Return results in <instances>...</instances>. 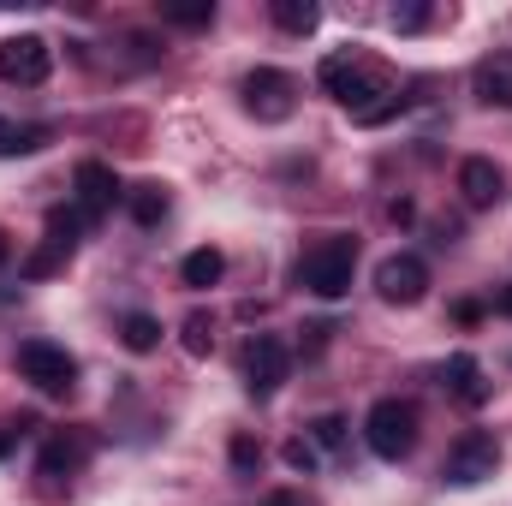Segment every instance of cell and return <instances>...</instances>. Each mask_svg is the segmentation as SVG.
I'll return each instance as SVG.
<instances>
[{
	"mask_svg": "<svg viewBox=\"0 0 512 506\" xmlns=\"http://www.w3.org/2000/svg\"><path fill=\"white\" fill-rule=\"evenodd\" d=\"M376 292H382V304H417V298L429 292V262L411 256V251L382 256V268H376Z\"/></svg>",
	"mask_w": 512,
	"mask_h": 506,
	"instance_id": "obj_9",
	"label": "cell"
},
{
	"mask_svg": "<svg viewBox=\"0 0 512 506\" xmlns=\"http://www.w3.org/2000/svg\"><path fill=\"white\" fill-rule=\"evenodd\" d=\"M423 24H429V6H399V12H393V30H399V36H417Z\"/></svg>",
	"mask_w": 512,
	"mask_h": 506,
	"instance_id": "obj_25",
	"label": "cell"
},
{
	"mask_svg": "<svg viewBox=\"0 0 512 506\" xmlns=\"http://www.w3.org/2000/svg\"><path fill=\"white\" fill-rule=\"evenodd\" d=\"M364 441H370L376 459L399 465V459L417 447V405H411V399H376L370 417H364Z\"/></svg>",
	"mask_w": 512,
	"mask_h": 506,
	"instance_id": "obj_3",
	"label": "cell"
},
{
	"mask_svg": "<svg viewBox=\"0 0 512 506\" xmlns=\"http://www.w3.org/2000/svg\"><path fill=\"white\" fill-rule=\"evenodd\" d=\"M495 310H501V316H512V286H501V298H495Z\"/></svg>",
	"mask_w": 512,
	"mask_h": 506,
	"instance_id": "obj_29",
	"label": "cell"
},
{
	"mask_svg": "<svg viewBox=\"0 0 512 506\" xmlns=\"http://www.w3.org/2000/svg\"><path fill=\"white\" fill-rule=\"evenodd\" d=\"M120 340H126V352L143 358V352H155V346H161V322H155V316H143V310H131L126 322H120Z\"/></svg>",
	"mask_w": 512,
	"mask_h": 506,
	"instance_id": "obj_20",
	"label": "cell"
},
{
	"mask_svg": "<svg viewBox=\"0 0 512 506\" xmlns=\"http://www.w3.org/2000/svg\"><path fill=\"white\" fill-rule=\"evenodd\" d=\"M316 78H322V90H328V96H334V102H340L352 120H358L364 108H376V102H387V96H393V84H387L382 72H370V66H364L352 48L328 54V60L316 66Z\"/></svg>",
	"mask_w": 512,
	"mask_h": 506,
	"instance_id": "obj_2",
	"label": "cell"
},
{
	"mask_svg": "<svg viewBox=\"0 0 512 506\" xmlns=\"http://www.w3.org/2000/svg\"><path fill=\"white\" fill-rule=\"evenodd\" d=\"M6 251H12V245H6V233H0V262H6Z\"/></svg>",
	"mask_w": 512,
	"mask_h": 506,
	"instance_id": "obj_30",
	"label": "cell"
},
{
	"mask_svg": "<svg viewBox=\"0 0 512 506\" xmlns=\"http://www.w3.org/2000/svg\"><path fill=\"white\" fill-rule=\"evenodd\" d=\"M48 143V126H18L0 114V155H36Z\"/></svg>",
	"mask_w": 512,
	"mask_h": 506,
	"instance_id": "obj_19",
	"label": "cell"
},
{
	"mask_svg": "<svg viewBox=\"0 0 512 506\" xmlns=\"http://www.w3.org/2000/svg\"><path fill=\"white\" fill-rule=\"evenodd\" d=\"M495 465H501V441H495L489 429H465V435L447 447L441 477H447L453 489H477V483H489V477H495Z\"/></svg>",
	"mask_w": 512,
	"mask_h": 506,
	"instance_id": "obj_4",
	"label": "cell"
},
{
	"mask_svg": "<svg viewBox=\"0 0 512 506\" xmlns=\"http://www.w3.org/2000/svg\"><path fill=\"white\" fill-rule=\"evenodd\" d=\"M18 376L36 393H72L78 387V358L66 346H54V340H24L18 346Z\"/></svg>",
	"mask_w": 512,
	"mask_h": 506,
	"instance_id": "obj_5",
	"label": "cell"
},
{
	"mask_svg": "<svg viewBox=\"0 0 512 506\" xmlns=\"http://www.w3.org/2000/svg\"><path fill=\"white\" fill-rule=\"evenodd\" d=\"M126 209H131L137 227H161V221H167V185H155V179H149V185H131Z\"/></svg>",
	"mask_w": 512,
	"mask_h": 506,
	"instance_id": "obj_16",
	"label": "cell"
},
{
	"mask_svg": "<svg viewBox=\"0 0 512 506\" xmlns=\"http://www.w3.org/2000/svg\"><path fill=\"white\" fill-rule=\"evenodd\" d=\"M245 108H251V120L262 126H280V120H292V108H298V84L286 78V72H274V66H256L245 72Z\"/></svg>",
	"mask_w": 512,
	"mask_h": 506,
	"instance_id": "obj_6",
	"label": "cell"
},
{
	"mask_svg": "<svg viewBox=\"0 0 512 506\" xmlns=\"http://www.w3.org/2000/svg\"><path fill=\"white\" fill-rule=\"evenodd\" d=\"M179 340H185V352H191V358H209V346H215L209 316H203V310H191V316H185V328H179Z\"/></svg>",
	"mask_w": 512,
	"mask_h": 506,
	"instance_id": "obj_22",
	"label": "cell"
},
{
	"mask_svg": "<svg viewBox=\"0 0 512 506\" xmlns=\"http://www.w3.org/2000/svg\"><path fill=\"white\" fill-rule=\"evenodd\" d=\"M310 447H328V453L346 447V417H340V411H322V417L310 423Z\"/></svg>",
	"mask_w": 512,
	"mask_h": 506,
	"instance_id": "obj_23",
	"label": "cell"
},
{
	"mask_svg": "<svg viewBox=\"0 0 512 506\" xmlns=\"http://www.w3.org/2000/svg\"><path fill=\"white\" fill-rule=\"evenodd\" d=\"M161 18L179 24V30H209V24H215V0H197V6H161Z\"/></svg>",
	"mask_w": 512,
	"mask_h": 506,
	"instance_id": "obj_21",
	"label": "cell"
},
{
	"mask_svg": "<svg viewBox=\"0 0 512 506\" xmlns=\"http://www.w3.org/2000/svg\"><path fill=\"white\" fill-rule=\"evenodd\" d=\"M459 197H465L471 209H495V203L507 197V179H501V167H495L489 155H471V161H459Z\"/></svg>",
	"mask_w": 512,
	"mask_h": 506,
	"instance_id": "obj_12",
	"label": "cell"
},
{
	"mask_svg": "<svg viewBox=\"0 0 512 506\" xmlns=\"http://www.w3.org/2000/svg\"><path fill=\"white\" fill-rule=\"evenodd\" d=\"M447 393H453V399H465V405H483L495 387H489L483 364H477L471 352H453V358H447Z\"/></svg>",
	"mask_w": 512,
	"mask_h": 506,
	"instance_id": "obj_14",
	"label": "cell"
},
{
	"mask_svg": "<svg viewBox=\"0 0 512 506\" xmlns=\"http://www.w3.org/2000/svg\"><path fill=\"white\" fill-rule=\"evenodd\" d=\"M262 506H310V501H304L298 489H280V495H268V501H262Z\"/></svg>",
	"mask_w": 512,
	"mask_h": 506,
	"instance_id": "obj_28",
	"label": "cell"
},
{
	"mask_svg": "<svg viewBox=\"0 0 512 506\" xmlns=\"http://www.w3.org/2000/svg\"><path fill=\"white\" fill-rule=\"evenodd\" d=\"M286 370H292V346L280 334H256L245 346V387H251V399H274Z\"/></svg>",
	"mask_w": 512,
	"mask_h": 506,
	"instance_id": "obj_7",
	"label": "cell"
},
{
	"mask_svg": "<svg viewBox=\"0 0 512 506\" xmlns=\"http://www.w3.org/2000/svg\"><path fill=\"white\" fill-rule=\"evenodd\" d=\"M78 459H84V447H78V441H66V435H48V441H42V459H36V471H42L48 483H60V477H72V471H78Z\"/></svg>",
	"mask_w": 512,
	"mask_h": 506,
	"instance_id": "obj_15",
	"label": "cell"
},
{
	"mask_svg": "<svg viewBox=\"0 0 512 506\" xmlns=\"http://www.w3.org/2000/svg\"><path fill=\"white\" fill-rule=\"evenodd\" d=\"M48 72H54V48H48L42 36H6V42H0V78H6V84L36 90Z\"/></svg>",
	"mask_w": 512,
	"mask_h": 506,
	"instance_id": "obj_8",
	"label": "cell"
},
{
	"mask_svg": "<svg viewBox=\"0 0 512 506\" xmlns=\"http://www.w3.org/2000/svg\"><path fill=\"white\" fill-rule=\"evenodd\" d=\"M286 465H292V471H316V447H310L304 435H292V441H286Z\"/></svg>",
	"mask_w": 512,
	"mask_h": 506,
	"instance_id": "obj_26",
	"label": "cell"
},
{
	"mask_svg": "<svg viewBox=\"0 0 512 506\" xmlns=\"http://www.w3.org/2000/svg\"><path fill=\"white\" fill-rule=\"evenodd\" d=\"M221 274H227V256L215 251V245H203V251H191L185 262H179V280H185V286H197V292H203V286H215Z\"/></svg>",
	"mask_w": 512,
	"mask_h": 506,
	"instance_id": "obj_17",
	"label": "cell"
},
{
	"mask_svg": "<svg viewBox=\"0 0 512 506\" xmlns=\"http://www.w3.org/2000/svg\"><path fill=\"white\" fill-rule=\"evenodd\" d=\"M78 227H84V215H66V209H54V215H48V239H42V251L24 256V280H48V274H60V268L72 262Z\"/></svg>",
	"mask_w": 512,
	"mask_h": 506,
	"instance_id": "obj_10",
	"label": "cell"
},
{
	"mask_svg": "<svg viewBox=\"0 0 512 506\" xmlns=\"http://www.w3.org/2000/svg\"><path fill=\"white\" fill-rule=\"evenodd\" d=\"M471 84H477V96H483L489 108H512V48L483 54L477 72H471Z\"/></svg>",
	"mask_w": 512,
	"mask_h": 506,
	"instance_id": "obj_13",
	"label": "cell"
},
{
	"mask_svg": "<svg viewBox=\"0 0 512 506\" xmlns=\"http://www.w3.org/2000/svg\"><path fill=\"white\" fill-rule=\"evenodd\" d=\"M256 465H262V447L251 435H233V471H256Z\"/></svg>",
	"mask_w": 512,
	"mask_h": 506,
	"instance_id": "obj_24",
	"label": "cell"
},
{
	"mask_svg": "<svg viewBox=\"0 0 512 506\" xmlns=\"http://www.w3.org/2000/svg\"><path fill=\"white\" fill-rule=\"evenodd\" d=\"M352 274H358V239L352 233H328V239H316L310 251L298 256V280L316 298H346Z\"/></svg>",
	"mask_w": 512,
	"mask_h": 506,
	"instance_id": "obj_1",
	"label": "cell"
},
{
	"mask_svg": "<svg viewBox=\"0 0 512 506\" xmlns=\"http://www.w3.org/2000/svg\"><path fill=\"white\" fill-rule=\"evenodd\" d=\"M274 24H280L286 36H310V30L322 24V6H316V0H274Z\"/></svg>",
	"mask_w": 512,
	"mask_h": 506,
	"instance_id": "obj_18",
	"label": "cell"
},
{
	"mask_svg": "<svg viewBox=\"0 0 512 506\" xmlns=\"http://www.w3.org/2000/svg\"><path fill=\"white\" fill-rule=\"evenodd\" d=\"M387 221H393V227H411V221H417V209L399 197V203H387Z\"/></svg>",
	"mask_w": 512,
	"mask_h": 506,
	"instance_id": "obj_27",
	"label": "cell"
},
{
	"mask_svg": "<svg viewBox=\"0 0 512 506\" xmlns=\"http://www.w3.org/2000/svg\"><path fill=\"white\" fill-rule=\"evenodd\" d=\"M72 191H78L84 221H102V215L114 209V197H120V179H114V167H108V161H78Z\"/></svg>",
	"mask_w": 512,
	"mask_h": 506,
	"instance_id": "obj_11",
	"label": "cell"
}]
</instances>
